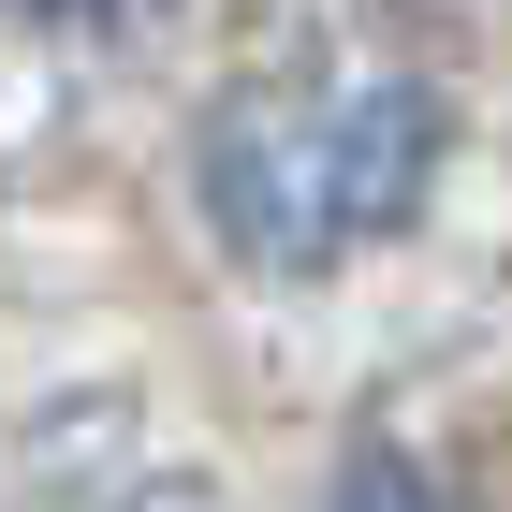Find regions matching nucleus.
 I'll return each mask as SVG.
<instances>
[{
	"label": "nucleus",
	"instance_id": "obj_1",
	"mask_svg": "<svg viewBox=\"0 0 512 512\" xmlns=\"http://www.w3.org/2000/svg\"><path fill=\"white\" fill-rule=\"evenodd\" d=\"M439 147H454V118H439L425 74H381V59H322V74H278L249 88V103H220L205 118V235L235 249V264L264 278H322L352 264V249H381L410 205H425Z\"/></svg>",
	"mask_w": 512,
	"mask_h": 512
},
{
	"label": "nucleus",
	"instance_id": "obj_2",
	"mask_svg": "<svg viewBox=\"0 0 512 512\" xmlns=\"http://www.w3.org/2000/svg\"><path fill=\"white\" fill-rule=\"evenodd\" d=\"M161 15H176V0H15V30L59 44V59H132Z\"/></svg>",
	"mask_w": 512,
	"mask_h": 512
},
{
	"label": "nucleus",
	"instance_id": "obj_3",
	"mask_svg": "<svg viewBox=\"0 0 512 512\" xmlns=\"http://www.w3.org/2000/svg\"><path fill=\"white\" fill-rule=\"evenodd\" d=\"M322 512H469V498H454V483H439L425 454H352Z\"/></svg>",
	"mask_w": 512,
	"mask_h": 512
}]
</instances>
